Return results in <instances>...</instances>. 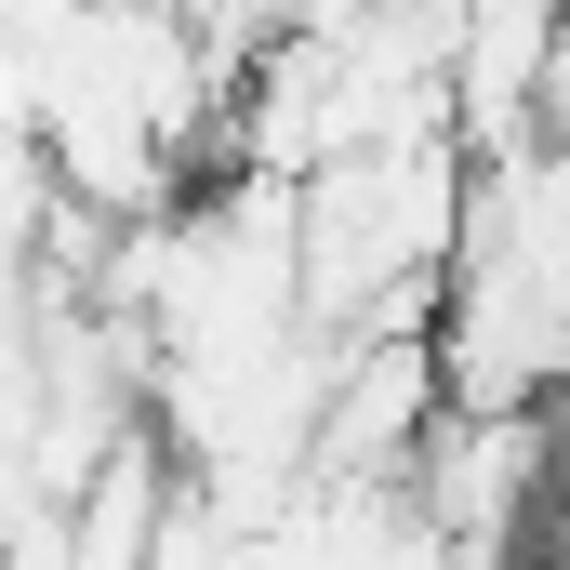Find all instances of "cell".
Listing matches in <instances>:
<instances>
[{
  "instance_id": "obj_1",
  "label": "cell",
  "mask_w": 570,
  "mask_h": 570,
  "mask_svg": "<svg viewBox=\"0 0 570 570\" xmlns=\"http://www.w3.org/2000/svg\"><path fill=\"white\" fill-rule=\"evenodd\" d=\"M464 239V146H372V159H318L292 186V279L332 345L358 332H438V279Z\"/></svg>"
},
{
  "instance_id": "obj_2",
  "label": "cell",
  "mask_w": 570,
  "mask_h": 570,
  "mask_svg": "<svg viewBox=\"0 0 570 570\" xmlns=\"http://www.w3.org/2000/svg\"><path fill=\"white\" fill-rule=\"evenodd\" d=\"M438 412H451V385H438V332H358V345H332L305 478H412V451L438 438Z\"/></svg>"
},
{
  "instance_id": "obj_3",
  "label": "cell",
  "mask_w": 570,
  "mask_h": 570,
  "mask_svg": "<svg viewBox=\"0 0 570 570\" xmlns=\"http://www.w3.org/2000/svg\"><path fill=\"white\" fill-rule=\"evenodd\" d=\"M531 478H544V412H438V438L412 451V504L451 531L464 570H491L518 544Z\"/></svg>"
},
{
  "instance_id": "obj_4",
  "label": "cell",
  "mask_w": 570,
  "mask_h": 570,
  "mask_svg": "<svg viewBox=\"0 0 570 570\" xmlns=\"http://www.w3.org/2000/svg\"><path fill=\"white\" fill-rule=\"evenodd\" d=\"M173 451L159 438H120L80 491H67V570H146L159 558V531H173Z\"/></svg>"
}]
</instances>
